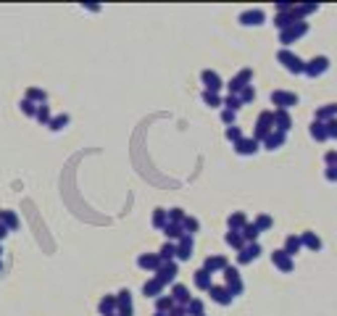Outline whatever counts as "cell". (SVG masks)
I'll list each match as a JSON object with an SVG mask.
<instances>
[{
	"label": "cell",
	"instance_id": "cell-22",
	"mask_svg": "<svg viewBox=\"0 0 337 316\" xmlns=\"http://www.w3.org/2000/svg\"><path fill=\"white\" fill-rule=\"evenodd\" d=\"M285 143H287V135H282V132H277V130H274V132H272L269 137L263 140L261 145H263L266 150H272V153H274V150H280V148H282Z\"/></svg>",
	"mask_w": 337,
	"mask_h": 316
},
{
	"label": "cell",
	"instance_id": "cell-60",
	"mask_svg": "<svg viewBox=\"0 0 337 316\" xmlns=\"http://www.w3.org/2000/svg\"><path fill=\"white\" fill-rule=\"evenodd\" d=\"M111 316H116V313H111Z\"/></svg>",
	"mask_w": 337,
	"mask_h": 316
},
{
	"label": "cell",
	"instance_id": "cell-51",
	"mask_svg": "<svg viewBox=\"0 0 337 316\" xmlns=\"http://www.w3.org/2000/svg\"><path fill=\"white\" fill-rule=\"evenodd\" d=\"M235 119H237V113H232V111H222V121L227 124V127H235Z\"/></svg>",
	"mask_w": 337,
	"mask_h": 316
},
{
	"label": "cell",
	"instance_id": "cell-44",
	"mask_svg": "<svg viewBox=\"0 0 337 316\" xmlns=\"http://www.w3.org/2000/svg\"><path fill=\"white\" fill-rule=\"evenodd\" d=\"M222 105H224L227 111H232V113H237V111L242 108V103H240L237 95H227V98H222Z\"/></svg>",
	"mask_w": 337,
	"mask_h": 316
},
{
	"label": "cell",
	"instance_id": "cell-56",
	"mask_svg": "<svg viewBox=\"0 0 337 316\" xmlns=\"http://www.w3.org/2000/svg\"><path fill=\"white\" fill-rule=\"evenodd\" d=\"M153 316H169V313H158V311H156V313H153Z\"/></svg>",
	"mask_w": 337,
	"mask_h": 316
},
{
	"label": "cell",
	"instance_id": "cell-13",
	"mask_svg": "<svg viewBox=\"0 0 337 316\" xmlns=\"http://www.w3.org/2000/svg\"><path fill=\"white\" fill-rule=\"evenodd\" d=\"M192 248H195V237L192 235H182L177 240V261H190L192 259Z\"/></svg>",
	"mask_w": 337,
	"mask_h": 316
},
{
	"label": "cell",
	"instance_id": "cell-59",
	"mask_svg": "<svg viewBox=\"0 0 337 316\" xmlns=\"http://www.w3.org/2000/svg\"><path fill=\"white\" fill-rule=\"evenodd\" d=\"M0 256H3V248H0Z\"/></svg>",
	"mask_w": 337,
	"mask_h": 316
},
{
	"label": "cell",
	"instance_id": "cell-37",
	"mask_svg": "<svg viewBox=\"0 0 337 316\" xmlns=\"http://www.w3.org/2000/svg\"><path fill=\"white\" fill-rule=\"evenodd\" d=\"M240 235H242V240H245V245H248V242H258V235H261V232L255 229V224H250V221H248V224L240 229Z\"/></svg>",
	"mask_w": 337,
	"mask_h": 316
},
{
	"label": "cell",
	"instance_id": "cell-24",
	"mask_svg": "<svg viewBox=\"0 0 337 316\" xmlns=\"http://www.w3.org/2000/svg\"><path fill=\"white\" fill-rule=\"evenodd\" d=\"M329 119H337V103H327V105H321V108H316V119L313 121L327 124Z\"/></svg>",
	"mask_w": 337,
	"mask_h": 316
},
{
	"label": "cell",
	"instance_id": "cell-47",
	"mask_svg": "<svg viewBox=\"0 0 337 316\" xmlns=\"http://www.w3.org/2000/svg\"><path fill=\"white\" fill-rule=\"evenodd\" d=\"M224 137L229 140V143L232 145H235V143H240V140H242V130H240V127L235 124V127H227V132H224Z\"/></svg>",
	"mask_w": 337,
	"mask_h": 316
},
{
	"label": "cell",
	"instance_id": "cell-53",
	"mask_svg": "<svg viewBox=\"0 0 337 316\" xmlns=\"http://www.w3.org/2000/svg\"><path fill=\"white\" fill-rule=\"evenodd\" d=\"M324 179H327V182H337V166H327V169H324Z\"/></svg>",
	"mask_w": 337,
	"mask_h": 316
},
{
	"label": "cell",
	"instance_id": "cell-29",
	"mask_svg": "<svg viewBox=\"0 0 337 316\" xmlns=\"http://www.w3.org/2000/svg\"><path fill=\"white\" fill-rule=\"evenodd\" d=\"M98 311H100V316L116 313V295H103V298L98 300Z\"/></svg>",
	"mask_w": 337,
	"mask_h": 316
},
{
	"label": "cell",
	"instance_id": "cell-43",
	"mask_svg": "<svg viewBox=\"0 0 337 316\" xmlns=\"http://www.w3.org/2000/svg\"><path fill=\"white\" fill-rule=\"evenodd\" d=\"M171 308H174L171 295H158V298H156V311H158V313H169Z\"/></svg>",
	"mask_w": 337,
	"mask_h": 316
},
{
	"label": "cell",
	"instance_id": "cell-45",
	"mask_svg": "<svg viewBox=\"0 0 337 316\" xmlns=\"http://www.w3.org/2000/svg\"><path fill=\"white\" fill-rule=\"evenodd\" d=\"M203 103L208 108H222V95H216V92H206L203 90Z\"/></svg>",
	"mask_w": 337,
	"mask_h": 316
},
{
	"label": "cell",
	"instance_id": "cell-26",
	"mask_svg": "<svg viewBox=\"0 0 337 316\" xmlns=\"http://www.w3.org/2000/svg\"><path fill=\"white\" fill-rule=\"evenodd\" d=\"M143 295H145V298H153V300H156L158 295H164V285H161L156 277H153V279H148V282L143 285Z\"/></svg>",
	"mask_w": 337,
	"mask_h": 316
},
{
	"label": "cell",
	"instance_id": "cell-2",
	"mask_svg": "<svg viewBox=\"0 0 337 316\" xmlns=\"http://www.w3.org/2000/svg\"><path fill=\"white\" fill-rule=\"evenodd\" d=\"M277 61H280V64L287 69V72H290V74H295V77L306 72V61H303L300 55H295L293 50H285V48H282L280 53H277Z\"/></svg>",
	"mask_w": 337,
	"mask_h": 316
},
{
	"label": "cell",
	"instance_id": "cell-33",
	"mask_svg": "<svg viewBox=\"0 0 337 316\" xmlns=\"http://www.w3.org/2000/svg\"><path fill=\"white\" fill-rule=\"evenodd\" d=\"M224 242L229 245V248L232 250H242V248H245V240H242V235H240V232H227V235H224Z\"/></svg>",
	"mask_w": 337,
	"mask_h": 316
},
{
	"label": "cell",
	"instance_id": "cell-14",
	"mask_svg": "<svg viewBox=\"0 0 337 316\" xmlns=\"http://www.w3.org/2000/svg\"><path fill=\"white\" fill-rule=\"evenodd\" d=\"M171 300H174V306H187V303L192 300V295H190V287L187 285H179V282H174L171 285Z\"/></svg>",
	"mask_w": 337,
	"mask_h": 316
},
{
	"label": "cell",
	"instance_id": "cell-35",
	"mask_svg": "<svg viewBox=\"0 0 337 316\" xmlns=\"http://www.w3.org/2000/svg\"><path fill=\"white\" fill-rule=\"evenodd\" d=\"M293 6H295V3H293ZM293 24H295V19H293V14H290V11H287V14H277V16H274V27L280 29V32L290 29Z\"/></svg>",
	"mask_w": 337,
	"mask_h": 316
},
{
	"label": "cell",
	"instance_id": "cell-49",
	"mask_svg": "<svg viewBox=\"0 0 337 316\" xmlns=\"http://www.w3.org/2000/svg\"><path fill=\"white\" fill-rule=\"evenodd\" d=\"M19 108H21V113H24V116H29V119H34V113H37V105H34V103H29L27 98L19 103Z\"/></svg>",
	"mask_w": 337,
	"mask_h": 316
},
{
	"label": "cell",
	"instance_id": "cell-36",
	"mask_svg": "<svg viewBox=\"0 0 337 316\" xmlns=\"http://www.w3.org/2000/svg\"><path fill=\"white\" fill-rule=\"evenodd\" d=\"M69 121H72V119H69V113H58V116H53V119H50L48 130L50 132H61V130H66V127H69Z\"/></svg>",
	"mask_w": 337,
	"mask_h": 316
},
{
	"label": "cell",
	"instance_id": "cell-48",
	"mask_svg": "<svg viewBox=\"0 0 337 316\" xmlns=\"http://www.w3.org/2000/svg\"><path fill=\"white\" fill-rule=\"evenodd\" d=\"M237 98H240V103H242V105H248V103H253V100H255V87H253V85H248V87H245V90H242V92H240V95H237Z\"/></svg>",
	"mask_w": 337,
	"mask_h": 316
},
{
	"label": "cell",
	"instance_id": "cell-9",
	"mask_svg": "<svg viewBox=\"0 0 337 316\" xmlns=\"http://www.w3.org/2000/svg\"><path fill=\"white\" fill-rule=\"evenodd\" d=\"M177 274H179V264H177V261H169V264H161V266H158V272H156L153 277L166 287V285H174Z\"/></svg>",
	"mask_w": 337,
	"mask_h": 316
},
{
	"label": "cell",
	"instance_id": "cell-3",
	"mask_svg": "<svg viewBox=\"0 0 337 316\" xmlns=\"http://www.w3.org/2000/svg\"><path fill=\"white\" fill-rule=\"evenodd\" d=\"M222 274H224V282H227L224 287L229 290L232 298H237V295H242V292H245V285H242V277H240V269H237V266H227Z\"/></svg>",
	"mask_w": 337,
	"mask_h": 316
},
{
	"label": "cell",
	"instance_id": "cell-1",
	"mask_svg": "<svg viewBox=\"0 0 337 316\" xmlns=\"http://www.w3.org/2000/svg\"><path fill=\"white\" fill-rule=\"evenodd\" d=\"M274 132V111H261L258 119H255V130H253V140L255 143H263L266 137Z\"/></svg>",
	"mask_w": 337,
	"mask_h": 316
},
{
	"label": "cell",
	"instance_id": "cell-23",
	"mask_svg": "<svg viewBox=\"0 0 337 316\" xmlns=\"http://www.w3.org/2000/svg\"><path fill=\"white\" fill-rule=\"evenodd\" d=\"M245 224H248V216L242 214V211H232V214L227 216V227H229V232H240Z\"/></svg>",
	"mask_w": 337,
	"mask_h": 316
},
{
	"label": "cell",
	"instance_id": "cell-4",
	"mask_svg": "<svg viewBox=\"0 0 337 316\" xmlns=\"http://www.w3.org/2000/svg\"><path fill=\"white\" fill-rule=\"evenodd\" d=\"M308 29H311V27H308V21H295V24L290 27V29L280 32V42L285 45V50H287L293 42H298L300 37H306V34H308Z\"/></svg>",
	"mask_w": 337,
	"mask_h": 316
},
{
	"label": "cell",
	"instance_id": "cell-8",
	"mask_svg": "<svg viewBox=\"0 0 337 316\" xmlns=\"http://www.w3.org/2000/svg\"><path fill=\"white\" fill-rule=\"evenodd\" d=\"M116 316H134V303H132V292L126 290V287L116 292Z\"/></svg>",
	"mask_w": 337,
	"mask_h": 316
},
{
	"label": "cell",
	"instance_id": "cell-15",
	"mask_svg": "<svg viewBox=\"0 0 337 316\" xmlns=\"http://www.w3.org/2000/svg\"><path fill=\"white\" fill-rule=\"evenodd\" d=\"M227 266H229V259H227V256H208L200 269H206L208 274H219V272H224Z\"/></svg>",
	"mask_w": 337,
	"mask_h": 316
},
{
	"label": "cell",
	"instance_id": "cell-6",
	"mask_svg": "<svg viewBox=\"0 0 337 316\" xmlns=\"http://www.w3.org/2000/svg\"><path fill=\"white\" fill-rule=\"evenodd\" d=\"M329 72V58L327 55H316V58H311V61H306V77H311V79H319V77H324Z\"/></svg>",
	"mask_w": 337,
	"mask_h": 316
},
{
	"label": "cell",
	"instance_id": "cell-12",
	"mask_svg": "<svg viewBox=\"0 0 337 316\" xmlns=\"http://www.w3.org/2000/svg\"><path fill=\"white\" fill-rule=\"evenodd\" d=\"M237 21H240L242 27H261L263 21H266V14H263L261 8H250V11H242Z\"/></svg>",
	"mask_w": 337,
	"mask_h": 316
},
{
	"label": "cell",
	"instance_id": "cell-7",
	"mask_svg": "<svg viewBox=\"0 0 337 316\" xmlns=\"http://www.w3.org/2000/svg\"><path fill=\"white\" fill-rule=\"evenodd\" d=\"M298 103H300V98L295 95V92H287V90H274L272 92V105H277L280 111H290Z\"/></svg>",
	"mask_w": 337,
	"mask_h": 316
},
{
	"label": "cell",
	"instance_id": "cell-28",
	"mask_svg": "<svg viewBox=\"0 0 337 316\" xmlns=\"http://www.w3.org/2000/svg\"><path fill=\"white\" fill-rule=\"evenodd\" d=\"M158 259L161 264H169V261H177V242H164L158 250Z\"/></svg>",
	"mask_w": 337,
	"mask_h": 316
},
{
	"label": "cell",
	"instance_id": "cell-54",
	"mask_svg": "<svg viewBox=\"0 0 337 316\" xmlns=\"http://www.w3.org/2000/svg\"><path fill=\"white\" fill-rule=\"evenodd\" d=\"M169 316H187V308H184V306H174L169 311Z\"/></svg>",
	"mask_w": 337,
	"mask_h": 316
},
{
	"label": "cell",
	"instance_id": "cell-5",
	"mask_svg": "<svg viewBox=\"0 0 337 316\" xmlns=\"http://www.w3.org/2000/svg\"><path fill=\"white\" fill-rule=\"evenodd\" d=\"M253 82V69H240V72L232 77L227 82V90H229V95H240L242 90H245L248 85Z\"/></svg>",
	"mask_w": 337,
	"mask_h": 316
},
{
	"label": "cell",
	"instance_id": "cell-41",
	"mask_svg": "<svg viewBox=\"0 0 337 316\" xmlns=\"http://www.w3.org/2000/svg\"><path fill=\"white\" fill-rule=\"evenodd\" d=\"M34 119H37V124L48 127V124H50V119H53V113H50V105H37V113H34Z\"/></svg>",
	"mask_w": 337,
	"mask_h": 316
},
{
	"label": "cell",
	"instance_id": "cell-38",
	"mask_svg": "<svg viewBox=\"0 0 337 316\" xmlns=\"http://www.w3.org/2000/svg\"><path fill=\"white\" fill-rule=\"evenodd\" d=\"M182 229H184V235H197L200 232V221H197L195 216H184V221H182Z\"/></svg>",
	"mask_w": 337,
	"mask_h": 316
},
{
	"label": "cell",
	"instance_id": "cell-18",
	"mask_svg": "<svg viewBox=\"0 0 337 316\" xmlns=\"http://www.w3.org/2000/svg\"><path fill=\"white\" fill-rule=\"evenodd\" d=\"M137 266L143 269V272H158V266H161V259H158V253H140L137 256Z\"/></svg>",
	"mask_w": 337,
	"mask_h": 316
},
{
	"label": "cell",
	"instance_id": "cell-50",
	"mask_svg": "<svg viewBox=\"0 0 337 316\" xmlns=\"http://www.w3.org/2000/svg\"><path fill=\"white\" fill-rule=\"evenodd\" d=\"M324 127H327V137L329 140H337V119H329Z\"/></svg>",
	"mask_w": 337,
	"mask_h": 316
},
{
	"label": "cell",
	"instance_id": "cell-42",
	"mask_svg": "<svg viewBox=\"0 0 337 316\" xmlns=\"http://www.w3.org/2000/svg\"><path fill=\"white\" fill-rule=\"evenodd\" d=\"M150 221H153V227H156V229H164V227L169 224L166 208H156V211H153V219H150Z\"/></svg>",
	"mask_w": 337,
	"mask_h": 316
},
{
	"label": "cell",
	"instance_id": "cell-27",
	"mask_svg": "<svg viewBox=\"0 0 337 316\" xmlns=\"http://www.w3.org/2000/svg\"><path fill=\"white\" fill-rule=\"evenodd\" d=\"M29 103L34 105H48V92L40 90V87H27V95H24Z\"/></svg>",
	"mask_w": 337,
	"mask_h": 316
},
{
	"label": "cell",
	"instance_id": "cell-57",
	"mask_svg": "<svg viewBox=\"0 0 337 316\" xmlns=\"http://www.w3.org/2000/svg\"><path fill=\"white\" fill-rule=\"evenodd\" d=\"M0 219H3V208H0Z\"/></svg>",
	"mask_w": 337,
	"mask_h": 316
},
{
	"label": "cell",
	"instance_id": "cell-17",
	"mask_svg": "<svg viewBox=\"0 0 337 316\" xmlns=\"http://www.w3.org/2000/svg\"><path fill=\"white\" fill-rule=\"evenodd\" d=\"M274 130L282 132V135H287L290 130H293V116H290V111L274 108Z\"/></svg>",
	"mask_w": 337,
	"mask_h": 316
},
{
	"label": "cell",
	"instance_id": "cell-30",
	"mask_svg": "<svg viewBox=\"0 0 337 316\" xmlns=\"http://www.w3.org/2000/svg\"><path fill=\"white\" fill-rule=\"evenodd\" d=\"M300 248H303V245H300V235H287L285 237V253L290 256V259H295V253H300Z\"/></svg>",
	"mask_w": 337,
	"mask_h": 316
},
{
	"label": "cell",
	"instance_id": "cell-58",
	"mask_svg": "<svg viewBox=\"0 0 337 316\" xmlns=\"http://www.w3.org/2000/svg\"><path fill=\"white\" fill-rule=\"evenodd\" d=\"M0 272H3V261H0Z\"/></svg>",
	"mask_w": 337,
	"mask_h": 316
},
{
	"label": "cell",
	"instance_id": "cell-20",
	"mask_svg": "<svg viewBox=\"0 0 337 316\" xmlns=\"http://www.w3.org/2000/svg\"><path fill=\"white\" fill-rule=\"evenodd\" d=\"M258 143H255V140L253 137H242L240 140V143H235V153L237 156H255V153H258Z\"/></svg>",
	"mask_w": 337,
	"mask_h": 316
},
{
	"label": "cell",
	"instance_id": "cell-16",
	"mask_svg": "<svg viewBox=\"0 0 337 316\" xmlns=\"http://www.w3.org/2000/svg\"><path fill=\"white\" fill-rule=\"evenodd\" d=\"M272 264H274L277 269H280L282 274H290V272L295 269V261L290 259V256H287L285 250H274V253H272Z\"/></svg>",
	"mask_w": 337,
	"mask_h": 316
},
{
	"label": "cell",
	"instance_id": "cell-61",
	"mask_svg": "<svg viewBox=\"0 0 337 316\" xmlns=\"http://www.w3.org/2000/svg\"><path fill=\"white\" fill-rule=\"evenodd\" d=\"M203 316H206V313H203Z\"/></svg>",
	"mask_w": 337,
	"mask_h": 316
},
{
	"label": "cell",
	"instance_id": "cell-40",
	"mask_svg": "<svg viewBox=\"0 0 337 316\" xmlns=\"http://www.w3.org/2000/svg\"><path fill=\"white\" fill-rule=\"evenodd\" d=\"M184 308H187V316H203L206 313V303L200 298H192Z\"/></svg>",
	"mask_w": 337,
	"mask_h": 316
},
{
	"label": "cell",
	"instance_id": "cell-10",
	"mask_svg": "<svg viewBox=\"0 0 337 316\" xmlns=\"http://www.w3.org/2000/svg\"><path fill=\"white\" fill-rule=\"evenodd\" d=\"M200 82L206 85V92H216V95H219V90L224 87L222 77H219L214 69H203V72H200Z\"/></svg>",
	"mask_w": 337,
	"mask_h": 316
},
{
	"label": "cell",
	"instance_id": "cell-31",
	"mask_svg": "<svg viewBox=\"0 0 337 316\" xmlns=\"http://www.w3.org/2000/svg\"><path fill=\"white\" fill-rule=\"evenodd\" d=\"M0 224H3L8 232H16V229L21 227L19 214H16V211H3V219H0Z\"/></svg>",
	"mask_w": 337,
	"mask_h": 316
},
{
	"label": "cell",
	"instance_id": "cell-34",
	"mask_svg": "<svg viewBox=\"0 0 337 316\" xmlns=\"http://www.w3.org/2000/svg\"><path fill=\"white\" fill-rule=\"evenodd\" d=\"M164 237H166V242H177L182 235H184V229H182V224H166L164 229Z\"/></svg>",
	"mask_w": 337,
	"mask_h": 316
},
{
	"label": "cell",
	"instance_id": "cell-46",
	"mask_svg": "<svg viewBox=\"0 0 337 316\" xmlns=\"http://www.w3.org/2000/svg\"><path fill=\"white\" fill-rule=\"evenodd\" d=\"M166 216H169V224H182L187 214H184V208H169Z\"/></svg>",
	"mask_w": 337,
	"mask_h": 316
},
{
	"label": "cell",
	"instance_id": "cell-19",
	"mask_svg": "<svg viewBox=\"0 0 337 316\" xmlns=\"http://www.w3.org/2000/svg\"><path fill=\"white\" fill-rule=\"evenodd\" d=\"M208 295H211V300L219 303V306H232V300H235V298L229 295V290H227L224 285H211Z\"/></svg>",
	"mask_w": 337,
	"mask_h": 316
},
{
	"label": "cell",
	"instance_id": "cell-52",
	"mask_svg": "<svg viewBox=\"0 0 337 316\" xmlns=\"http://www.w3.org/2000/svg\"><path fill=\"white\" fill-rule=\"evenodd\" d=\"M324 163H327V166H337V150H327V153H324Z\"/></svg>",
	"mask_w": 337,
	"mask_h": 316
},
{
	"label": "cell",
	"instance_id": "cell-11",
	"mask_svg": "<svg viewBox=\"0 0 337 316\" xmlns=\"http://www.w3.org/2000/svg\"><path fill=\"white\" fill-rule=\"evenodd\" d=\"M261 253H263V250H261V245H258V242H248L245 248L237 253V266H248V264H253Z\"/></svg>",
	"mask_w": 337,
	"mask_h": 316
},
{
	"label": "cell",
	"instance_id": "cell-21",
	"mask_svg": "<svg viewBox=\"0 0 337 316\" xmlns=\"http://www.w3.org/2000/svg\"><path fill=\"white\" fill-rule=\"evenodd\" d=\"M192 282H195V287L197 290H211V285H214V274H208L206 269H197V272L192 274Z\"/></svg>",
	"mask_w": 337,
	"mask_h": 316
},
{
	"label": "cell",
	"instance_id": "cell-55",
	"mask_svg": "<svg viewBox=\"0 0 337 316\" xmlns=\"http://www.w3.org/2000/svg\"><path fill=\"white\" fill-rule=\"evenodd\" d=\"M6 235H8V229H6L3 224H0V240H6Z\"/></svg>",
	"mask_w": 337,
	"mask_h": 316
},
{
	"label": "cell",
	"instance_id": "cell-39",
	"mask_svg": "<svg viewBox=\"0 0 337 316\" xmlns=\"http://www.w3.org/2000/svg\"><path fill=\"white\" fill-rule=\"evenodd\" d=\"M253 224H255V229H258V232H269V229L274 227V219H272L269 214H258Z\"/></svg>",
	"mask_w": 337,
	"mask_h": 316
},
{
	"label": "cell",
	"instance_id": "cell-25",
	"mask_svg": "<svg viewBox=\"0 0 337 316\" xmlns=\"http://www.w3.org/2000/svg\"><path fill=\"white\" fill-rule=\"evenodd\" d=\"M300 245L316 253V250H321V237L316 235V232H303V235H300Z\"/></svg>",
	"mask_w": 337,
	"mask_h": 316
},
{
	"label": "cell",
	"instance_id": "cell-32",
	"mask_svg": "<svg viewBox=\"0 0 337 316\" xmlns=\"http://www.w3.org/2000/svg\"><path fill=\"white\" fill-rule=\"evenodd\" d=\"M308 135L316 140V143H327V127H324L321 121H311V127H308Z\"/></svg>",
	"mask_w": 337,
	"mask_h": 316
}]
</instances>
